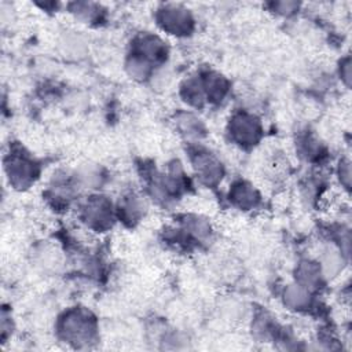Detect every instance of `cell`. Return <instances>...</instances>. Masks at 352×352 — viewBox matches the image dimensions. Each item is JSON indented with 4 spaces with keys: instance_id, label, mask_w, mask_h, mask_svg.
Masks as SVG:
<instances>
[{
    "instance_id": "obj_1",
    "label": "cell",
    "mask_w": 352,
    "mask_h": 352,
    "mask_svg": "<svg viewBox=\"0 0 352 352\" xmlns=\"http://www.w3.org/2000/svg\"><path fill=\"white\" fill-rule=\"evenodd\" d=\"M160 21L164 29L173 32V34H177L179 32H187L191 25V18L188 12L184 8L175 6L162 8Z\"/></svg>"
}]
</instances>
